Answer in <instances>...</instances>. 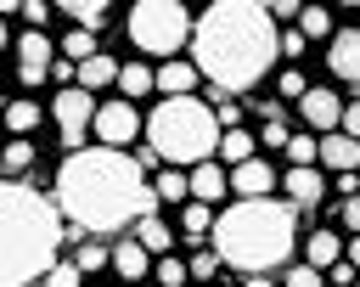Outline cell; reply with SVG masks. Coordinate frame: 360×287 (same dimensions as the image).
Here are the masks:
<instances>
[{
	"mask_svg": "<svg viewBox=\"0 0 360 287\" xmlns=\"http://www.w3.org/2000/svg\"><path fill=\"white\" fill-rule=\"evenodd\" d=\"M158 186L135 163V152L118 146H79L56 169V208L79 231H124L141 214H158Z\"/></svg>",
	"mask_w": 360,
	"mask_h": 287,
	"instance_id": "6da1fadb",
	"label": "cell"
},
{
	"mask_svg": "<svg viewBox=\"0 0 360 287\" xmlns=\"http://www.w3.org/2000/svg\"><path fill=\"white\" fill-rule=\"evenodd\" d=\"M276 56H281V34L264 0H214L191 28V62L219 90H253Z\"/></svg>",
	"mask_w": 360,
	"mask_h": 287,
	"instance_id": "7a4b0ae2",
	"label": "cell"
},
{
	"mask_svg": "<svg viewBox=\"0 0 360 287\" xmlns=\"http://www.w3.org/2000/svg\"><path fill=\"white\" fill-rule=\"evenodd\" d=\"M208 242H214V253L225 264H236L248 276H264V270L292 259V248H298V208L276 203V197H242V203H231L214 219Z\"/></svg>",
	"mask_w": 360,
	"mask_h": 287,
	"instance_id": "3957f363",
	"label": "cell"
},
{
	"mask_svg": "<svg viewBox=\"0 0 360 287\" xmlns=\"http://www.w3.org/2000/svg\"><path fill=\"white\" fill-rule=\"evenodd\" d=\"M62 253V208L39 191L0 180V287L39 281Z\"/></svg>",
	"mask_w": 360,
	"mask_h": 287,
	"instance_id": "277c9868",
	"label": "cell"
},
{
	"mask_svg": "<svg viewBox=\"0 0 360 287\" xmlns=\"http://www.w3.org/2000/svg\"><path fill=\"white\" fill-rule=\"evenodd\" d=\"M146 146H158V158L174 169H197L219 152V118L197 96H169L146 118Z\"/></svg>",
	"mask_w": 360,
	"mask_h": 287,
	"instance_id": "5b68a950",
	"label": "cell"
},
{
	"mask_svg": "<svg viewBox=\"0 0 360 287\" xmlns=\"http://www.w3.org/2000/svg\"><path fill=\"white\" fill-rule=\"evenodd\" d=\"M191 11L180 0H135L129 6V45H141L146 56H174L191 39Z\"/></svg>",
	"mask_w": 360,
	"mask_h": 287,
	"instance_id": "8992f818",
	"label": "cell"
},
{
	"mask_svg": "<svg viewBox=\"0 0 360 287\" xmlns=\"http://www.w3.org/2000/svg\"><path fill=\"white\" fill-rule=\"evenodd\" d=\"M96 124V107H90V90L84 84H62L56 90V129H62V146H84V129Z\"/></svg>",
	"mask_w": 360,
	"mask_h": 287,
	"instance_id": "52a82bcc",
	"label": "cell"
},
{
	"mask_svg": "<svg viewBox=\"0 0 360 287\" xmlns=\"http://www.w3.org/2000/svg\"><path fill=\"white\" fill-rule=\"evenodd\" d=\"M96 135H101V146H129L146 124H141V113L129 107V101H101L96 107V124H90Z\"/></svg>",
	"mask_w": 360,
	"mask_h": 287,
	"instance_id": "ba28073f",
	"label": "cell"
},
{
	"mask_svg": "<svg viewBox=\"0 0 360 287\" xmlns=\"http://www.w3.org/2000/svg\"><path fill=\"white\" fill-rule=\"evenodd\" d=\"M298 113H304V124H309V129H321V135L343 129V101H338L332 90H321V84H309V90H304Z\"/></svg>",
	"mask_w": 360,
	"mask_h": 287,
	"instance_id": "9c48e42d",
	"label": "cell"
},
{
	"mask_svg": "<svg viewBox=\"0 0 360 287\" xmlns=\"http://www.w3.org/2000/svg\"><path fill=\"white\" fill-rule=\"evenodd\" d=\"M281 191H287V203H292V208H315V203H321V191H326V180H321L309 163H292V169H287V180H281Z\"/></svg>",
	"mask_w": 360,
	"mask_h": 287,
	"instance_id": "30bf717a",
	"label": "cell"
},
{
	"mask_svg": "<svg viewBox=\"0 0 360 287\" xmlns=\"http://www.w3.org/2000/svg\"><path fill=\"white\" fill-rule=\"evenodd\" d=\"M326 62H332V73H338V79L360 84V28H343V34H332V51H326Z\"/></svg>",
	"mask_w": 360,
	"mask_h": 287,
	"instance_id": "8fae6325",
	"label": "cell"
},
{
	"mask_svg": "<svg viewBox=\"0 0 360 287\" xmlns=\"http://www.w3.org/2000/svg\"><path fill=\"white\" fill-rule=\"evenodd\" d=\"M231 191H242V197H264V191H276V169H270L264 158H248V163L231 169Z\"/></svg>",
	"mask_w": 360,
	"mask_h": 287,
	"instance_id": "7c38bea8",
	"label": "cell"
},
{
	"mask_svg": "<svg viewBox=\"0 0 360 287\" xmlns=\"http://www.w3.org/2000/svg\"><path fill=\"white\" fill-rule=\"evenodd\" d=\"M191 174V197L197 203H219L225 191H231V174L219 169V158H208V163H197V169H186Z\"/></svg>",
	"mask_w": 360,
	"mask_h": 287,
	"instance_id": "4fadbf2b",
	"label": "cell"
},
{
	"mask_svg": "<svg viewBox=\"0 0 360 287\" xmlns=\"http://www.w3.org/2000/svg\"><path fill=\"white\" fill-rule=\"evenodd\" d=\"M321 163H326V169H338V174L360 169V141H354V135H343V129L321 135Z\"/></svg>",
	"mask_w": 360,
	"mask_h": 287,
	"instance_id": "5bb4252c",
	"label": "cell"
},
{
	"mask_svg": "<svg viewBox=\"0 0 360 287\" xmlns=\"http://www.w3.org/2000/svg\"><path fill=\"white\" fill-rule=\"evenodd\" d=\"M112 270H118L124 281H141V276L152 270V253H146V248H141L135 236H124V242L112 248Z\"/></svg>",
	"mask_w": 360,
	"mask_h": 287,
	"instance_id": "9a60e30c",
	"label": "cell"
},
{
	"mask_svg": "<svg viewBox=\"0 0 360 287\" xmlns=\"http://www.w3.org/2000/svg\"><path fill=\"white\" fill-rule=\"evenodd\" d=\"M197 79H202L197 62H163V68H158V90H163V96H191Z\"/></svg>",
	"mask_w": 360,
	"mask_h": 287,
	"instance_id": "2e32d148",
	"label": "cell"
},
{
	"mask_svg": "<svg viewBox=\"0 0 360 287\" xmlns=\"http://www.w3.org/2000/svg\"><path fill=\"white\" fill-rule=\"evenodd\" d=\"M343 253H349V248H343V236H338V231H315V236H309V248H304V259H309L315 270H332Z\"/></svg>",
	"mask_w": 360,
	"mask_h": 287,
	"instance_id": "e0dca14e",
	"label": "cell"
},
{
	"mask_svg": "<svg viewBox=\"0 0 360 287\" xmlns=\"http://www.w3.org/2000/svg\"><path fill=\"white\" fill-rule=\"evenodd\" d=\"M135 242H141V248H146V253H152V259H163V253H169V242H174V236H169V225H163V219H158V214H141V219H135Z\"/></svg>",
	"mask_w": 360,
	"mask_h": 287,
	"instance_id": "ac0fdd59",
	"label": "cell"
},
{
	"mask_svg": "<svg viewBox=\"0 0 360 287\" xmlns=\"http://www.w3.org/2000/svg\"><path fill=\"white\" fill-rule=\"evenodd\" d=\"M79 84H84V90L118 84V62H112V56H101V51H96V56H84V62H79Z\"/></svg>",
	"mask_w": 360,
	"mask_h": 287,
	"instance_id": "d6986e66",
	"label": "cell"
},
{
	"mask_svg": "<svg viewBox=\"0 0 360 287\" xmlns=\"http://www.w3.org/2000/svg\"><path fill=\"white\" fill-rule=\"evenodd\" d=\"M51 6H56V11H68L79 28H101V17H107V6H112V0H51Z\"/></svg>",
	"mask_w": 360,
	"mask_h": 287,
	"instance_id": "ffe728a7",
	"label": "cell"
},
{
	"mask_svg": "<svg viewBox=\"0 0 360 287\" xmlns=\"http://www.w3.org/2000/svg\"><path fill=\"white\" fill-rule=\"evenodd\" d=\"M253 146H259V141H253L248 129H225V135H219V158H225L231 169H236V163H248V158H259Z\"/></svg>",
	"mask_w": 360,
	"mask_h": 287,
	"instance_id": "44dd1931",
	"label": "cell"
},
{
	"mask_svg": "<svg viewBox=\"0 0 360 287\" xmlns=\"http://www.w3.org/2000/svg\"><path fill=\"white\" fill-rule=\"evenodd\" d=\"M118 90H124V101L129 96H146V90H158V73L141 68V62H129V68H118Z\"/></svg>",
	"mask_w": 360,
	"mask_h": 287,
	"instance_id": "7402d4cb",
	"label": "cell"
},
{
	"mask_svg": "<svg viewBox=\"0 0 360 287\" xmlns=\"http://www.w3.org/2000/svg\"><path fill=\"white\" fill-rule=\"evenodd\" d=\"M180 231H186L191 242H202V236L214 231V214H208V203H197V197H191V203L180 208Z\"/></svg>",
	"mask_w": 360,
	"mask_h": 287,
	"instance_id": "603a6c76",
	"label": "cell"
},
{
	"mask_svg": "<svg viewBox=\"0 0 360 287\" xmlns=\"http://www.w3.org/2000/svg\"><path fill=\"white\" fill-rule=\"evenodd\" d=\"M152 186H158V197H163V203H174V197H191V174H186V169H174V163H169V169H163Z\"/></svg>",
	"mask_w": 360,
	"mask_h": 287,
	"instance_id": "cb8c5ba5",
	"label": "cell"
},
{
	"mask_svg": "<svg viewBox=\"0 0 360 287\" xmlns=\"http://www.w3.org/2000/svg\"><path fill=\"white\" fill-rule=\"evenodd\" d=\"M298 34H304V39H332V17H326L321 6H304V11H298Z\"/></svg>",
	"mask_w": 360,
	"mask_h": 287,
	"instance_id": "d4e9b609",
	"label": "cell"
},
{
	"mask_svg": "<svg viewBox=\"0 0 360 287\" xmlns=\"http://www.w3.org/2000/svg\"><path fill=\"white\" fill-rule=\"evenodd\" d=\"M17 56H22V62H39V68H51V39H45L39 28H28V34L17 39Z\"/></svg>",
	"mask_w": 360,
	"mask_h": 287,
	"instance_id": "484cf974",
	"label": "cell"
},
{
	"mask_svg": "<svg viewBox=\"0 0 360 287\" xmlns=\"http://www.w3.org/2000/svg\"><path fill=\"white\" fill-rule=\"evenodd\" d=\"M34 124H39V101H11V107H6V129H11V135H28Z\"/></svg>",
	"mask_w": 360,
	"mask_h": 287,
	"instance_id": "4316f807",
	"label": "cell"
},
{
	"mask_svg": "<svg viewBox=\"0 0 360 287\" xmlns=\"http://www.w3.org/2000/svg\"><path fill=\"white\" fill-rule=\"evenodd\" d=\"M62 56H68V62H84V56H96V28H73V34L62 39Z\"/></svg>",
	"mask_w": 360,
	"mask_h": 287,
	"instance_id": "83f0119b",
	"label": "cell"
},
{
	"mask_svg": "<svg viewBox=\"0 0 360 287\" xmlns=\"http://www.w3.org/2000/svg\"><path fill=\"white\" fill-rule=\"evenodd\" d=\"M287 158H292V163H315V158H321V141L304 129V135H292V141H287Z\"/></svg>",
	"mask_w": 360,
	"mask_h": 287,
	"instance_id": "f1b7e54d",
	"label": "cell"
},
{
	"mask_svg": "<svg viewBox=\"0 0 360 287\" xmlns=\"http://www.w3.org/2000/svg\"><path fill=\"white\" fill-rule=\"evenodd\" d=\"M0 163H6V169H11V174H22V169H28V163H34V146H28V141H22V135H17V141H11V146H6V152H0Z\"/></svg>",
	"mask_w": 360,
	"mask_h": 287,
	"instance_id": "f546056e",
	"label": "cell"
},
{
	"mask_svg": "<svg viewBox=\"0 0 360 287\" xmlns=\"http://www.w3.org/2000/svg\"><path fill=\"white\" fill-rule=\"evenodd\" d=\"M152 270H158V281H169V287H186V281H191V264H180V259H169V253H163Z\"/></svg>",
	"mask_w": 360,
	"mask_h": 287,
	"instance_id": "4dcf8cb0",
	"label": "cell"
},
{
	"mask_svg": "<svg viewBox=\"0 0 360 287\" xmlns=\"http://www.w3.org/2000/svg\"><path fill=\"white\" fill-rule=\"evenodd\" d=\"M73 264H79V270H101V264H112V253H107L101 242H84V248L73 253Z\"/></svg>",
	"mask_w": 360,
	"mask_h": 287,
	"instance_id": "1f68e13d",
	"label": "cell"
},
{
	"mask_svg": "<svg viewBox=\"0 0 360 287\" xmlns=\"http://www.w3.org/2000/svg\"><path fill=\"white\" fill-rule=\"evenodd\" d=\"M281 287H321V270L304 259V264H287V276H281Z\"/></svg>",
	"mask_w": 360,
	"mask_h": 287,
	"instance_id": "d6a6232c",
	"label": "cell"
},
{
	"mask_svg": "<svg viewBox=\"0 0 360 287\" xmlns=\"http://www.w3.org/2000/svg\"><path fill=\"white\" fill-rule=\"evenodd\" d=\"M79 276H84L79 264H51V270H45L39 281H45V287H79Z\"/></svg>",
	"mask_w": 360,
	"mask_h": 287,
	"instance_id": "836d02e7",
	"label": "cell"
},
{
	"mask_svg": "<svg viewBox=\"0 0 360 287\" xmlns=\"http://www.w3.org/2000/svg\"><path fill=\"white\" fill-rule=\"evenodd\" d=\"M276 90H281V96H292V101H304V90H309V84H304V73H298V68H287V73L276 79Z\"/></svg>",
	"mask_w": 360,
	"mask_h": 287,
	"instance_id": "e575fe53",
	"label": "cell"
},
{
	"mask_svg": "<svg viewBox=\"0 0 360 287\" xmlns=\"http://www.w3.org/2000/svg\"><path fill=\"white\" fill-rule=\"evenodd\" d=\"M208 276H219V253H197L191 259V281H208Z\"/></svg>",
	"mask_w": 360,
	"mask_h": 287,
	"instance_id": "d590c367",
	"label": "cell"
},
{
	"mask_svg": "<svg viewBox=\"0 0 360 287\" xmlns=\"http://www.w3.org/2000/svg\"><path fill=\"white\" fill-rule=\"evenodd\" d=\"M292 135H287V124L281 118H264V146H287Z\"/></svg>",
	"mask_w": 360,
	"mask_h": 287,
	"instance_id": "8d00e7d4",
	"label": "cell"
},
{
	"mask_svg": "<svg viewBox=\"0 0 360 287\" xmlns=\"http://www.w3.org/2000/svg\"><path fill=\"white\" fill-rule=\"evenodd\" d=\"M326 276H332V287H354V264H349V259H338Z\"/></svg>",
	"mask_w": 360,
	"mask_h": 287,
	"instance_id": "74e56055",
	"label": "cell"
},
{
	"mask_svg": "<svg viewBox=\"0 0 360 287\" xmlns=\"http://www.w3.org/2000/svg\"><path fill=\"white\" fill-rule=\"evenodd\" d=\"M22 17H28V23H34V28H39V23H45V17H51V0H22Z\"/></svg>",
	"mask_w": 360,
	"mask_h": 287,
	"instance_id": "f35d334b",
	"label": "cell"
},
{
	"mask_svg": "<svg viewBox=\"0 0 360 287\" xmlns=\"http://www.w3.org/2000/svg\"><path fill=\"white\" fill-rule=\"evenodd\" d=\"M343 225L360 236V191H354V197H343Z\"/></svg>",
	"mask_w": 360,
	"mask_h": 287,
	"instance_id": "ab89813d",
	"label": "cell"
},
{
	"mask_svg": "<svg viewBox=\"0 0 360 287\" xmlns=\"http://www.w3.org/2000/svg\"><path fill=\"white\" fill-rule=\"evenodd\" d=\"M264 11H270V17H298L304 0H264Z\"/></svg>",
	"mask_w": 360,
	"mask_h": 287,
	"instance_id": "60d3db41",
	"label": "cell"
},
{
	"mask_svg": "<svg viewBox=\"0 0 360 287\" xmlns=\"http://www.w3.org/2000/svg\"><path fill=\"white\" fill-rule=\"evenodd\" d=\"M304 45H309V39H304L298 28H292V34H281V56H304Z\"/></svg>",
	"mask_w": 360,
	"mask_h": 287,
	"instance_id": "b9f144b4",
	"label": "cell"
},
{
	"mask_svg": "<svg viewBox=\"0 0 360 287\" xmlns=\"http://www.w3.org/2000/svg\"><path fill=\"white\" fill-rule=\"evenodd\" d=\"M343 135H354V141H360V101H349V107H343Z\"/></svg>",
	"mask_w": 360,
	"mask_h": 287,
	"instance_id": "7bdbcfd3",
	"label": "cell"
},
{
	"mask_svg": "<svg viewBox=\"0 0 360 287\" xmlns=\"http://www.w3.org/2000/svg\"><path fill=\"white\" fill-rule=\"evenodd\" d=\"M45 73H51V68H39V62H22V68H17V79H22V84H39Z\"/></svg>",
	"mask_w": 360,
	"mask_h": 287,
	"instance_id": "ee69618b",
	"label": "cell"
},
{
	"mask_svg": "<svg viewBox=\"0 0 360 287\" xmlns=\"http://www.w3.org/2000/svg\"><path fill=\"white\" fill-rule=\"evenodd\" d=\"M214 118H219V129H236V101H219Z\"/></svg>",
	"mask_w": 360,
	"mask_h": 287,
	"instance_id": "f6af8a7d",
	"label": "cell"
},
{
	"mask_svg": "<svg viewBox=\"0 0 360 287\" xmlns=\"http://www.w3.org/2000/svg\"><path fill=\"white\" fill-rule=\"evenodd\" d=\"M135 163H141V169H158L163 158H158V146H135Z\"/></svg>",
	"mask_w": 360,
	"mask_h": 287,
	"instance_id": "bcb514c9",
	"label": "cell"
},
{
	"mask_svg": "<svg viewBox=\"0 0 360 287\" xmlns=\"http://www.w3.org/2000/svg\"><path fill=\"white\" fill-rule=\"evenodd\" d=\"M349 264L360 270V236H349Z\"/></svg>",
	"mask_w": 360,
	"mask_h": 287,
	"instance_id": "7dc6e473",
	"label": "cell"
},
{
	"mask_svg": "<svg viewBox=\"0 0 360 287\" xmlns=\"http://www.w3.org/2000/svg\"><path fill=\"white\" fill-rule=\"evenodd\" d=\"M242 287H276V281H264V276H253V281H242Z\"/></svg>",
	"mask_w": 360,
	"mask_h": 287,
	"instance_id": "c3c4849f",
	"label": "cell"
},
{
	"mask_svg": "<svg viewBox=\"0 0 360 287\" xmlns=\"http://www.w3.org/2000/svg\"><path fill=\"white\" fill-rule=\"evenodd\" d=\"M0 11H22V0H0Z\"/></svg>",
	"mask_w": 360,
	"mask_h": 287,
	"instance_id": "681fc988",
	"label": "cell"
},
{
	"mask_svg": "<svg viewBox=\"0 0 360 287\" xmlns=\"http://www.w3.org/2000/svg\"><path fill=\"white\" fill-rule=\"evenodd\" d=\"M6 39H11V34H6V23H0V51H6Z\"/></svg>",
	"mask_w": 360,
	"mask_h": 287,
	"instance_id": "f907efd6",
	"label": "cell"
},
{
	"mask_svg": "<svg viewBox=\"0 0 360 287\" xmlns=\"http://www.w3.org/2000/svg\"><path fill=\"white\" fill-rule=\"evenodd\" d=\"M343 6H360V0H343Z\"/></svg>",
	"mask_w": 360,
	"mask_h": 287,
	"instance_id": "816d5d0a",
	"label": "cell"
},
{
	"mask_svg": "<svg viewBox=\"0 0 360 287\" xmlns=\"http://www.w3.org/2000/svg\"><path fill=\"white\" fill-rule=\"evenodd\" d=\"M354 287H360V281H354Z\"/></svg>",
	"mask_w": 360,
	"mask_h": 287,
	"instance_id": "f5cc1de1",
	"label": "cell"
}]
</instances>
